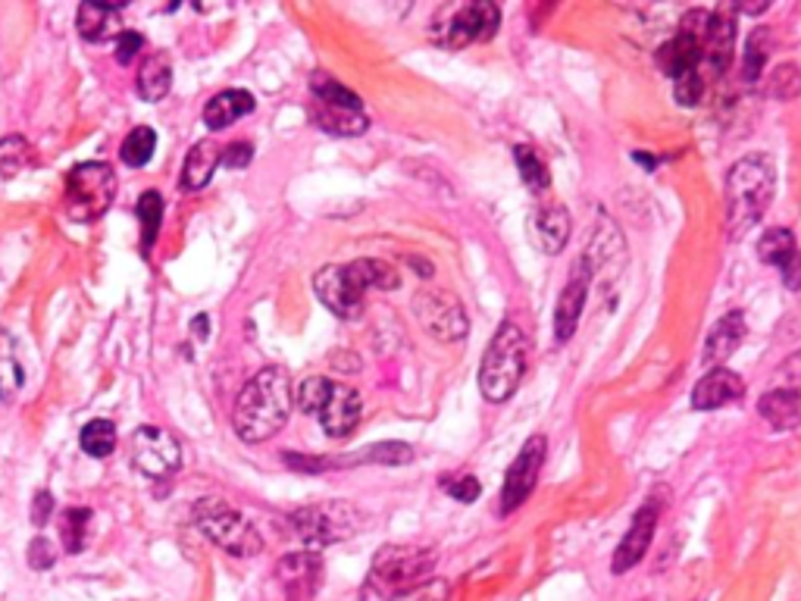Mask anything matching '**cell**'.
<instances>
[{
	"mask_svg": "<svg viewBox=\"0 0 801 601\" xmlns=\"http://www.w3.org/2000/svg\"><path fill=\"white\" fill-rule=\"evenodd\" d=\"M292 417V379L282 367H263L235 398L232 426L248 445L273 439Z\"/></svg>",
	"mask_w": 801,
	"mask_h": 601,
	"instance_id": "cell-1",
	"label": "cell"
},
{
	"mask_svg": "<svg viewBox=\"0 0 801 601\" xmlns=\"http://www.w3.org/2000/svg\"><path fill=\"white\" fill-rule=\"evenodd\" d=\"M776 192L774 160L764 154H749L726 173V235L729 242L745 238L764 220Z\"/></svg>",
	"mask_w": 801,
	"mask_h": 601,
	"instance_id": "cell-2",
	"label": "cell"
},
{
	"mask_svg": "<svg viewBox=\"0 0 801 601\" xmlns=\"http://www.w3.org/2000/svg\"><path fill=\"white\" fill-rule=\"evenodd\" d=\"M526 351L529 345H526L523 329L510 320L501 323L479 367V389L485 401L501 404L520 389V379L526 373Z\"/></svg>",
	"mask_w": 801,
	"mask_h": 601,
	"instance_id": "cell-3",
	"label": "cell"
},
{
	"mask_svg": "<svg viewBox=\"0 0 801 601\" xmlns=\"http://www.w3.org/2000/svg\"><path fill=\"white\" fill-rule=\"evenodd\" d=\"M192 517H195V526L200 532L232 557H254L263 551V539H260L257 526L250 524L245 514H238L235 507H229L225 501L198 499Z\"/></svg>",
	"mask_w": 801,
	"mask_h": 601,
	"instance_id": "cell-4",
	"label": "cell"
},
{
	"mask_svg": "<svg viewBox=\"0 0 801 601\" xmlns=\"http://www.w3.org/2000/svg\"><path fill=\"white\" fill-rule=\"evenodd\" d=\"M113 198H116V175L107 163L88 160V163L73 167L66 175L63 204H66V217L75 223L100 220L110 210Z\"/></svg>",
	"mask_w": 801,
	"mask_h": 601,
	"instance_id": "cell-5",
	"label": "cell"
},
{
	"mask_svg": "<svg viewBox=\"0 0 801 601\" xmlns=\"http://www.w3.org/2000/svg\"><path fill=\"white\" fill-rule=\"evenodd\" d=\"M435 561L439 554L423 545H382L373 557V582L389 592L401 596L429 579H435Z\"/></svg>",
	"mask_w": 801,
	"mask_h": 601,
	"instance_id": "cell-6",
	"label": "cell"
},
{
	"mask_svg": "<svg viewBox=\"0 0 801 601\" xmlns=\"http://www.w3.org/2000/svg\"><path fill=\"white\" fill-rule=\"evenodd\" d=\"M357 511L348 501H323V504H307L292 514V526L307 549L320 551L332 542H342L357 532Z\"/></svg>",
	"mask_w": 801,
	"mask_h": 601,
	"instance_id": "cell-7",
	"label": "cell"
},
{
	"mask_svg": "<svg viewBox=\"0 0 801 601\" xmlns=\"http://www.w3.org/2000/svg\"><path fill=\"white\" fill-rule=\"evenodd\" d=\"M501 25V10L489 0H473L464 7H454L445 20H435L432 38L448 50H460L473 41L495 38Z\"/></svg>",
	"mask_w": 801,
	"mask_h": 601,
	"instance_id": "cell-8",
	"label": "cell"
},
{
	"mask_svg": "<svg viewBox=\"0 0 801 601\" xmlns=\"http://www.w3.org/2000/svg\"><path fill=\"white\" fill-rule=\"evenodd\" d=\"M128 461L148 479H170L182 467V445L163 426H138L128 439Z\"/></svg>",
	"mask_w": 801,
	"mask_h": 601,
	"instance_id": "cell-9",
	"label": "cell"
},
{
	"mask_svg": "<svg viewBox=\"0 0 801 601\" xmlns=\"http://www.w3.org/2000/svg\"><path fill=\"white\" fill-rule=\"evenodd\" d=\"M414 317L439 342H460L470 332L464 304L445 289H426L414 298Z\"/></svg>",
	"mask_w": 801,
	"mask_h": 601,
	"instance_id": "cell-10",
	"label": "cell"
},
{
	"mask_svg": "<svg viewBox=\"0 0 801 601\" xmlns=\"http://www.w3.org/2000/svg\"><path fill=\"white\" fill-rule=\"evenodd\" d=\"M545 451H549V439L545 436H529L520 454L514 457V464L507 467L504 476V489H501V514H510L517 507H523V501L532 495L539 474L545 467Z\"/></svg>",
	"mask_w": 801,
	"mask_h": 601,
	"instance_id": "cell-11",
	"label": "cell"
},
{
	"mask_svg": "<svg viewBox=\"0 0 801 601\" xmlns=\"http://www.w3.org/2000/svg\"><path fill=\"white\" fill-rule=\"evenodd\" d=\"M279 586L285 589V596L292 601H310L317 596L320 582H323V557L320 551L304 549L292 551L279 561L275 567Z\"/></svg>",
	"mask_w": 801,
	"mask_h": 601,
	"instance_id": "cell-12",
	"label": "cell"
},
{
	"mask_svg": "<svg viewBox=\"0 0 801 601\" xmlns=\"http://www.w3.org/2000/svg\"><path fill=\"white\" fill-rule=\"evenodd\" d=\"M313 292L342 320H354V317L363 314V292L354 285L348 267H338V263L323 267L320 273L313 275Z\"/></svg>",
	"mask_w": 801,
	"mask_h": 601,
	"instance_id": "cell-13",
	"label": "cell"
},
{
	"mask_svg": "<svg viewBox=\"0 0 801 601\" xmlns=\"http://www.w3.org/2000/svg\"><path fill=\"white\" fill-rule=\"evenodd\" d=\"M589 282H592V263L582 254L574 263V270H570V282L564 285V292L557 298V310H554V335H557V342L574 339L579 317H582L586 300H589Z\"/></svg>",
	"mask_w": 801,
	"mask_h": 601,
	"instance_id": "cell-14",
	"label": "cell"
},
{
	"mask_svg": "<svg viewBox=\"0 0 801 601\" xmlns=\"http://www.w3.org/2000/svg\"><path fill=\"white\" fill-rule=\"evenodd\" d=\"M360 414H363L360 395L345 382H332L329 398H325L323 410L317 417H320L323 432L329 439H348L350 432L357 429V424H360Z\"/></svg>",
	"mask_w": 801,
	"mask_h": 601,
	"instance_id": "cell-15",
	"label": "cell"
},
{
	"mask_svg": "<svg viewBox=\"0 0 801 601\" xmlns=\"http://www.w3.org/2000/svg\"><path fill=\"white\" fill-rule=\"evenodd\" d=\"M757 257L779 270L786 289H801V250L789 229H767L757 242Z\"/></svg>",
	"mask_w": 801,
	"mask_h": 601,
	"instance_id": "cell-16",
	"label": "cell"
},
{
	"mask_svg": "<svg viewBox=\"0 0 801 601\" xmlns=\"http://www.w3.org/2000/svg\"><path fill=\"white\" fill-rule=\"evenodd\" d=\"M657 514H661V504L657 501H649L636 517H632V526H629V532L624 536V542L617 545L614 551V561H611V571L620 576L626 571H632L642 557H645V551H649L651 539H654V529H657Z\"/></svg>",
	"mask_w": 801,
	"mask_h": 601,
	"instance_id": "cell-17",
	"label": "cell"
},
{
	"mask_svg": "<svg viewBox=\"0 0 801 601\" xmlns=\"http://www.w3.org/2000/svg\"><path fill=\"white\" fill-rule=\"evenodd\" d=\"M310 120L320 125L329 135L338 138H354L370 128V120L363 113V103H329V100H313L310 103Z\"/></svg>",
	"mask_w": 801,
	"mask_h": 601,
	"instance_id": "cell-18",
	"label": "cell"
},
{
	"mask_svg": "<svg viewBox=\"0 0 801 601\" xmlns=\"http://www.w3.org/2000/svg\"><path fill=\"white\" fill-rule=\"evenodd\" d=\"M529 229H532V242L545 250V254H560L564 245L570 242L574 220H570L567 207H560V204H542V207L532 210Z\"/></svg>",
	"mask_w": 801,
	"mask_h": 601,
	"instance_id": "cell-19",
	"label": "cell"
},
{
	"mask_svg": "<svg viewBox=\"0 0 801 601\" xmlns=\"http://www.w3.org/2000/svg\"><path fill=\"white\" fill-rule=\"evenodd\" d=\"M745 395V382L742 376L724 370V367H714L707 376H701L695 392H692V407L695 410H714V407H724L732 404Z\"/></svg>",
	"mask_w": 801,
	"mask_h": 601,
	"instance_id": "cell-20",
	"label": "cell"
},
{
	"mask_svg": "<svg viewBox=\"0 0 801 601\" xmlns=\"http://www.w3.org/2000/svg\"><path fill=\"white\" fill-rule=\"evenodd\" d=\"M732 50H736V28L726 16L714 13L701 38V63H707V70L714 75L726 73L732 63Z\"/></svg>",
	"mask_w": 801,
	"mask_h": 601,
	"instance_id": "cell-21",
	"label": "cell"
},
{
	"mask_svg": "<svg viewBox=\"0 0 801 601\" xmlns=\"http://www.w3.org/2000/svg\"><path fill=\"white\" fill-rule=\"evenodd\" d=\"M120 10H123V0L116 3H103V0H88L78 7V35L91 45L107 41L110 35L120 32Z\"/></svg>",
	"mask_w": 801,
	"mask_h": 601,
	"instance_id": "cell-22",
	"label": "cell"
},
{
	"mask_svg": "<svg viewBox=\"0 0 801 601\" xmlns=\"http://www.w3.org/2000/svg\"><path fill=\"white\" fill-rule=\"evenodd\" d=\"M742 339H745V314L742 310H729L724 314L717 326H714V332L707 335V345H704V360L707 364H724L729 360L739 345H742Z\"/></svg>",
	"mask_w": 801,
	"mask_h": 601,
	"instance_id": "cell-23",
	"label": "cell"
},
{
	"mask_svg": "<svg viewBox=\"0 0 801 601\" xmlns=\"http://www.w3.org/2000/svg\"><path fill=\"white\" fill-rule=\"evenodd\" d=\"M254 95L245 91V88H229V91H220L217 98L207 100V107H204V125L210 128V132H223L225 125L238 123L242 116H248L250 110H254Z\"/></svg>",
	"mask_w": 801,
	"mask_h": 601,
	"instance_id": "cell-24",
	"label": "cell"
},
{
	"mask_svg": "<svg viewBox=\"0 0 801 601\" xmlns=\"http://www.w3.org/2000/svg\"><path fill=\"white\" fill-rule=\"evenodd\" d=\"M657 66L670 75V78L695 73L701 66V45L695 38L676 32L674 38H670L667 45H661V50H657Z\"/></svg>",
	"mask_w": 801,
	"mask_h": 601,
	"instance_id": "cell-25",
	"label": "cell"
},
{
	"mask_svg": "<svg viewBox=\"0 0 801 601\" xmlns=\"http://www.w3.org/2000/svg\"><path fill=\"white\" fill-rule=\"evenodd\" d=\"M173 88V63L167 50H153L138 70V95L145 100H163Z\"/></svg>",
	"mask_w": 801,
	"mask_h": 601,
	"instance_id": "cell-26",
	"label": "cell"
},
{
	"mask_svg": "<svg viewBox=\"0 0 801 601\" xmlns=\"http://www.w3.org/2000/svg\"><path fill=\"white\" fill-rule=\"evenodd\" d=\"M757 414L774 429H792L801 424V395L792 389H771L757 404Z\"/></svg>",
	"mask_w": 801,
	"mask_h": 601,
	"instance_id": "cell-27",
	"label": "cell"
},
{
	"mask_svg": "<svg viewBox=\"0 0 801 601\" xmlns=\"http://www.w3.org/2000/svg\"><path fill=\"white\" fill-rule=\"evenodd\" d=\"M220 157H223V150L217 148L213 142H198L195 148L188 150V157H185V167H182V188H185V192H200V188L210 182L213 170L220 167Z\"/></svg>",
	"mask_w": 801,
	"mask_h": 601,
	"instance_id": "cell-28",
	"label": "cell"
},
{
	"mask_svg": "<svg viewBox=\"0 0 801 601\" xmlns=\"http://www.w3.org/2000/svg\"><path fill=\"white\" fill-rule=\"evenodd\" d=\"M348 275L354 279V285L367 295L370 289L379 292H395L401 285V275L395 273V267H389L385 260H373V257H363V260H350L345 263Z\"/></svg>",
	"mask_w": 801,
	"mask_h": 601,
	"instance_id": "cell-29",
	"label": "cell"
},
{
	"mask_svg": "<svg viewBox=\"0 0 801 601\" xmlns=\"http://www.w3.org/2000/svg\"><path fill=\"white\" fill-rule=\"evenodd\" d=\"M153 148H157V132L150 125H135L128 135H125L123 148H120V157H123L125 167L132 170H141L153 157Z\"/></svg>",
	"mask_w": 801,
	"mask_h": 601,
	"instance_id": "cell-30",
	"label": "cell"
},
{
	"mask_svg": "<svg viewBox=\"0 0 801 601\" xmlns=\"http://www.w3.org/2000/svg\"><path fill=\"white\" fill-rule=\"evenodd\" d=\"M138 223H141V250L150 254V248L157 245L160 225H163V198H160V192H145L138 198Z\"/></svg>",
	"mask_w": 801,
	"mask_h": 601,
	"instance_id": "cell-31",
	"label": "cell"
},
{
	"mask_svg": "<svg viewBox=\"0 0 801 601\" xmlns=\"http://www.w3.org/2000/svg\"><path fill=\"white\" fill-rule=\"evenodd\" d=\"M78 445L88 457H110L116 451V426L110 420H91L82 429Z\"/></svg>",
	"mask_w": 801,
	"mask_h": 601,
	"instance_id": "cell-32",
	"label": "cell"
},
{
	"mask_svg": "<svg viewBox=\"0 0 801 601\" xmlns=\"http://www.w3.org/2000/svg\"><path fill=\"white\" fill-rule=\"evenodd\" d=\"M32 160H35V154H32V145L23 135H10L0 142V179H16Z\"/></svg>",
	"mask_w": 801,
	"mask_h": 601,
	"instance_id": "cell-33",
	"label": "cell"
},
{
	"mask_svg": "<svg viewBox=\"0 0 801 601\" xmlns=\"http://www.w3.org/2000/svg\"><path fill=\"white\" fill-rule=\"evenodd\" d=\"M771 32L767 28H754L749 35V41H745V57H742V75H745V82H757L761 73H764V63H767V57H771Z\"/></svg>",
	"mask_w": 801,
	"mask_h": 601,
	"instance_id": "cell-34",
	"label": "cell"
},
{
	"mask_svg": "<svg viewBox=\"0 0 801 601\" xmlns=\"http://www.w3.org/2000/svg\"><path fill=\"white\" fill-rule=\"evenodd\" d=\"M88 524H91V511L88 507H70L63 517H60V539L70 554H78L85 549V539H88Z\"/></svg>",
	"mask_w": 801,
	"mask_h": 601,
	"instance_id": "cell-35",
	"label": "cell"
},
{
	"mask_svg": "<svg viewBox=\"0 0 801 601\" xmlns=\"http://www.w3.org/2000/svg\"><path fill=\"white\" fill-rule=\"evenodd\" d=\"M514 160H517V170H520L523 182L532 188V192H545V188H549L551 185L549 167H545V160H542L535 150L520 145V148H514Z\"/></svg>",
	"mask_w": 801,
	"mask_h": 601,
	"instance_id": "cell-36",
	"label": "cell"
},
{
	"mask_svg": "<svg viewBox=\"0 0 801 601\" xmlns=\"http://www.w3.org/2000/svg\"><path fill=\"white\" fill-rule=\"evenodd\" d=\"M25 373L10 348H0V404H13V398L23 389Z\"/></svg>",
	"mask_w": 801,
	"mask_h": 601,
	"instance_id": "cell-37",
	"label": "cell"
},
{
	"mask_svg": "<svg viewBox=\"0 0 801 601\" xmlns=\"http://www.w3.org/2000/svg\"><path fill=\"white\" fill-rule=\"evenodd\" d=\"M767 91L776 100H796L801 95V70L796 63H779L771 78H767Z\"/></svg>",
	"mask_w": 801,
	"mask_h": 601,
	"instance_id": "cell-38",
	"label": "cell"
},
{
	"mask_svg": "<svg viewBox=\"0 0 801 601\" xmlns=\"http://www.w3.org/2000/svg\"><path fill=\"white\" fill-rule=\"evenodd\" d=\"M329 389H332V382H329L325 376H310V379H304V385H300L298 392L300 410H304V414H320L325 398H329Z\"/></svg>",
	"mask_w": 801,
	"mask_h": 601,
	"instance_id": "cell-39",
	"label": "cell"
},
{
	"mask_svg": "<svg viewBox=\"0 0 801 601\" xmlns=\"http://www.w3.org/2000/svg\"><path fill=\"white\" fill-rule=\"evenodd\" d=\"M414 457V449L404 445V442H382V445H373L367 449L357 461H367V464H407Z\"/></svg>",
	"mask_w": 801,
	"mask_h": 601,
	"instance_id": "cell-40",
	"label": "cell"
},
{
	"mask_svg": "<svg viewBox=\"0 0 801 601\" xmlns=\"http://www.w3.org/2000/svg\"><path fill=\"white\" fill-rule=\"evenodd\" d=\"M674 95L682 107H695L704 98V75L695 70V73H686L674 78Z\"/></svg>",
	"mask_w": 801,
	"mask_h": 601,
	"instance_id": "cell-41",
	"label": "cell"
},
{
	"mask_svg": "<svg viewBox=\"0 0 801 601\" xmlns=\"http://www.w3.org/2000/svg\"><path fill=\"white\" fill-rule=\"evenodd\" d=\"M442 489L448 492L454 501H464V504H470V501L479 499V482H476V476L470 474H448L442 479Z\"/></svg>",
	"mask_w": 801,
	"mask_h": 601,
	"instance_id": "cell-42",
	"label": "cell"
},
{
	"mask_svg": "<svg viewBox=\"0 0 801 601\" xmlns=\"http://www.w3.org/2000/svg\"><path fill=\"white\" fill-rule=\"evenodd\" d=\"M392 601H448V582L445 579H429L423 586L392 596Z\"/></svg>",
	"mask_w": 801,
	"mask_h": 601,
	"instance_id": "cell-43",
	"label": "cell"
},
{
	"mask_svg": "<svg viewBox=\"0 0 801 601\" xmlns=\"http://www.w3.org/2000/svg\"><path fill=\"white\" fill-rule=\"evenodd\" d=\"M25 557H28V567H32V571H50L53 561H57V549H53L50 539L38 536V539H32V545L25 551Z\"/></svg>",
	"mask_w": 801,
	"mask_h": 601,
	"instance_id": "cell-44",
	"label": "cell"
},
{
	"mask_svg": "<svg viewBox=\"0 0 801 601\" xmlns=\"http://www.w3.org/2000/svg\"><path fill=\"white\" fill-rule=\"evenodd\" d=\"M776 389H792V392H799L801 389V348L776 370Z\"/></svg>",
	"mask_w": 801,
	"mask_h": 601,
	"instance_id": "cell-45",
	"label": "cell"
},
{
	"mask_svg": "<svg viewBox=\"0 0 801 601\" xmlns=\"http://www.w3.org/2000/svg\"><path fill=\"white\" fill-rule=\"evenodd\" d=\"M138 50H145V38L138 32H123L120 41H116V63L128 66L138 57Z\"/></svg>",
	"mask_w": 801,
	"mask_h": 601,
	"instance_id": "cell-46",
	"label": "cell"
},
{
	"mask_svg": "<svg viewBox=\"0 0 801 601\" xmlns=\"http://www.w3.org/2000/svg\"><path fill=\"white\" fill-rule=\"evenodd\" d=\"M250 157H254V148H250L248 142H235V145H229V148L223 150L220 163L229 167V170H242V167H248Z\"/></svg>",
	"mask_w": 801,
	"mask_h": 601,
	"instance_id": "cell-47",
	"label": "cell"
},
{
	"mask_svg": "<svg viewBox=\"0 0 801 601\" xmlns=\"http://www.w3.org/2000/svg\"><path fill=\"white\" fill-rule=\"evenodd\" d=\"M50 511H53V495H50V492H38V495H35V511H32L35 526L48 524Z\"/></svg>",
	"mask_w": 801,
	"mask_h": 601,
	"instance_id": "cell-48",
	"label": "cell"
},
{
	"mask_svg": "<svg viewBox=\"0 0 801 601\" xmlns=\"http://www.w3.org/2000/svg\"><path fill=\"white\" fill-rule=\"evenodd\" d=\"M192 326H195V335H198V339H207V326H210V317H204V314H200V317H195V323H192Z\"/></svg>",
	"mask_w": 801,
	"mask_h": 601,
	"instance_id": "cell-49",
	"label": "cell"
}]
</instances>
